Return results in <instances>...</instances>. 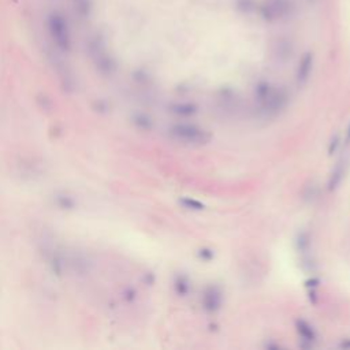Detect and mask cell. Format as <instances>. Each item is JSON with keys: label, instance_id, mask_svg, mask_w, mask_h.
Wrapping results in <instances>:
<instances>
[{"label": "cell", "instance_id": "cell-7", "mask_svg": "<svg viewBox=\"0 0 350 350\" xmlns=\"http://www.w3.org/2000/svg\"><path fill=\"white\" fill-rule=\"evenodd\" d=\"M171 111L174 112L175 115L192 116L197 112V107L192 103H177L171 107Z\"/></svg>", "mask_w": 350, "mask_h": 350}, {"label": "cell", "instance_id": "cell-12", "mask_svg": "<svg viewBox=\"0 0 350 350\" xmlns=\"http://www.w3.org/2000/svg\"><path fill=\"white\" fill-rule=\"evenodd\" d=\"M200 257L203 259V260H211L212 257H214V252L212 251H209V249H203V251H200Z\"/></svg>", "mask_w": 350, "mask_h": 350}, {"label": "cell", "instance_id": "cell-1", "mask_svg": "<svg viewBox=\"0 0 350 350\" xmlns=\"http://www.w3.org/2000/svg\"><path fill=\"white\" fill-rule=\"evenodd\" d=\"M256 100L261 115L272 118L286 107L289 96L285 90H278L267 82H261L256 88Z\"/></svg>", "mask_w": 350, "mask_h": 350}, {"label": "cell", "instance_id": "cell-8", "mask_svg": "<svg viewBox=\"0 0 350 350\" xmlns=\"http://www.w3.org/2000/svg\"><path fill=\"white\" fill-rule=\"evenodd\" d=\"M175 290L180 295H185L188 294L189 290H190V286H189V281L188 278L185 277H177L175 279Z\"/></svg>", "mask_w": 350, "mask_h": 350}, {"label": "cell", "instance_id": "cell-13", "mask_svg": "<svg viewBox=\"0 0 350 350\" xmlns=\"http://www.w3.org/2000/svg\"><path fill=\"white\" fill-rule=\"evenodd\" d=\"M346 145H350V126L347 129V133H346Z\"/></svg>", "mask_w": 350, "mask_h": 350}, {"label": "cell", "instance_id": "cell-2", "mask_svg": "<svg viewBox=\"0 0 350 350\" xmlns=\"http://www.w3.org/2000/svg\"><path fill=\"white\" fill-rule=\"evenodd\" d=\"M168 132L175 141L186 145H205L211 141V134L205 129L198 128L197 124L177 123L171 126Z\"/></svg>", "mask_w": 350, "mask_h": 350}, {"label": "cell", "instance_id": "cell-4", "mask_svg": "<svg viewBox=\"0 0 350 350\" xmlns=\"http://www.w3.org/2000/svg\"><path fill=\"white\" fill-rule=\"evenodd\" d=\"M345 177V160H341V162L337 163V166L334 167V171L331 172L329 178V190L333 192L335 189L341 185L342 180Z\"/></svg>", "mask_w": 350, "mask_h": 350}, {"label": "cell", "instance_id": "cell-11", "mask_svg": "<svg viewBox=\"0 0 350 350\" xmlns=\"http://www.w3.org/2000/svg\"><path fill=\"white\" fill-rule=\"evenodd\" d=\"M338 146H339V137L335 136L333 140H331V144H330V148H329L330 155H333L334 152H337Z\"/></svg>", "mask_w": 350, "mask_h": 350}, {"label": "cell", "instance_id": "cell-9", "mask_svg": "<svg viewBox=\"0 0 350 350\" xmlns=\"http://www.w3.org/2000/svg\"><path fill=\"white\" fill-rule=\"evenodd\" d=\"M180 203L184 205L186 209H193V211H201V209H204V204H201L200 201L192 200V198H189V197H185V198L180 200Z\"/></svg>", "mask_w": 350, "mask_h": 350}, {"label": "cell", "instance_id": "cell-5", "mask_svg": "<svg viewBox=\"0 0 350 350\" xmlns=\"http://www.w3.org/2000/svg\"><path fill=\"white\" fill-rule=\"evenodd\" d=\"M295 326H297V331H298L299 337L303 338V341L309 342V345H312V342L316 341V331L307 320L299 319V320H297Z\"/></svg>", "mask_w": 350, "mask_h": 350}, {"label": "cell", "instance_id": "cell-6", "mask_svg": "<svg viewBox=\"0 0 350 350\" xmlns=\"http://www.w3.org/2000/svg\"><path fill=\"white\" fill-rule=\"evenodd\" d=\"M312 64H313V59H312L311 55H307L301 60L298 73H297V81H298L299 85H304L308 81V78H309L312 71Z\"/></svg>", "mask_w": 350, "mask_h": 350}, {"label": "cell", "instance_id": "cell-10", "mask_svg": "<svg viewBox=\"0 0 350 350\" xmlns=\"http://www.w3.org/2000/svg\"><path fill=\"white\" fill-rule=\"evenodd\" d=\"M297 243H298V251L299 252H305L308 248H309V237H308V234H299V238L298 241H297Z\"/></svg>", "mask_w": 350, "mask_h": 350}, {"label": "cell", "instance_id": "cell-3", "mask_svg": "<svg viewBox=\"0 0 350 350\" xmlns=\"http://www.w3.org/2000/svg\"><path fill=\"white\" fill-rule=\"evenodd\" d=\"M223 303V293L218 286L205 287L203 293V308L207 312H216L220 309Z\"/></svg>", "mask_w": 350, "mask_h": 350}]
</instances>
